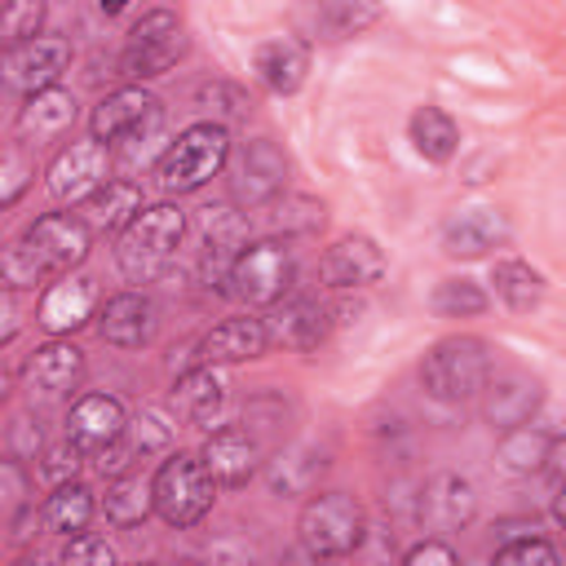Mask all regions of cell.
I'll use <instances>...</instances> for the list:
<instances>
[{
    "label": "cell",
    "instance_id": "1",
    "mask_svg": "<svg viewBox=\"0 0 566 566\" xmlns=\"http://www.w3.org/2000/svg\"><path fill=\"white\" fill-rule=\"evenodd\" d=\"M93 248V230L80 212H44L35 217L18 243L4 248L0 256V274L9 292L35 287V283H53L62 274H71Z\"/></svg>",
    "mask_w": 566,
    "mask_h": 566
},
{
    "label": "cell",
    "instance_id": "2",
    "mask_svg": "<svg viewBox=\"0 0 566 566\" xmlns=\"http://www.w3.org/2000/svg\"><path fill=\"white\" fill-rule=\"evenodd\" d=\"M186 230H190V221H186V212L177 203H150V208H142V217L115 239V265H119V274L128 283H137V287L155 283L159 274H168V265H172Z\"/></svg>",
    "mask_w": 566,
    "mask_h": 566
},
{
    "label": "cell",
    "instance_id": "3",
    "mask_svg": "<svg viewBox=\"0 0 566 566\" xmlns=\"http://www.w3.org/2000/svg\"><path fill=\"white\" fill-rule=\"evenodd\" d=\"M230 164V128L195 119L190 128H181L155 159V181L164 195H190L199 186H208L221 168Z\"/></svg>",
    "mask_w": 566,
    "mask_h": 566
},
{
    "label": "cell",
    "instance_id": "4",
    "mask_svg": "<svg viewBox=\"0 0 566 566\" xmlns=\"http://www.w3.org/2000/svg\"><path fill=\"white\" fill-rule=\"evenodd\" d=\"M491 385V349L482 336H447L420 363V389L438 402H469Z\"/></svg>",
    "mask_w": 566,
    "mask_h": 566
},
{
    "label": "cell",
    "instance_id": "5",
    "mask_svg": "<svg viewBox=\"0 0 566 566\" xmlns=\"http://www.w3.org/2000/svg\"><path fill=\"white\" fill-rule=\"evenodd\" d=\"M186 27L172 9H146L133 27H128V40L115 57V75L128 80V84H142V80H155L164 71H172L181 57H186Z\"/></svg>",
    "mask_w": 566,
    "mask_h": 566
},
{
    "label": "cell",
    "instance_id": "6",
    "mask_svg": "<svg viewBox=\"0 0 566 566\" xmlns=\"http://www.w3.org/2000/svg\"><path fill=\"white\" fill-rule=\"evenodd\" d=\"M150 478H155V513L168 526L186 531V526H195V522L208 517V509L217 500V482H212L203 455L172 451V455L159 460V469Z\"/></svg>",
    "mask_w": 566,
    "mask_h": 566
},
{
    "label": "cell",
    "instance_id": "7",
    "mask_svg": "<svg viewBox=\"0 0 566 566\" xmlns=\"http://www.w3.org/2000/svg\"><path fill=\"white\" fill-rule=\"evenodd\" d=\"M367 535L363 504L345 491H314L296 517V544H305L314 557H349Z\"/></svg>",
    "mask_w": 566,
    "mask_h": 566
},
{
    "label": "cell",
    "instance_id": "8",
    "mask_svg": "<svg viewBox=\"0 0 566 566\" xmlns=\"http://www.w3.org/2000/svg\"><path fill=\"white\" fill-rule=\"evenodd\" d=\"M292 279H296V265L287 243L279 239H252L230 265V292L252 310H274L279 301H287Z\"/></svg>",
    "mask_w": 566,
    "mask_h": 566
},
{
    "label": "cell",
    "instance_id": "9",
    "mask_svg": "<svg viewBox=\"0 0 566 566\" xmlns=\"http://www.w3.org/2000/svg\"><path fill=\"white\" fill-rule=\"evenodd\" d=\"M159 97L150 93V88H142V84H119V88H111L97 106H93V115H88V133H93V142H102V146H128V142H137V137H150L155 128H159Z\"/></svg>",
    "mask_w": 566,
    "mask_h": 566
},
{
    "label": "cell",
    "instance_id": "10",
    "mask_svg": "<svg viewBox=\"0 0 566 566\" xmlns=\"http://www.w3.org/2000/svg\"><path fill=\"white\" fill-rule=\"evenodd\" d=\"M106 181H111V146L93 137L66 142L44 168V186L57 203H88Z\"/></svg>",
    "mask_w": 566,
    "mask_h": 566
},
{
    "label": "cell",
    "instance_id": "11",
    "mask_svg": "<svg viewBox=\"0 0 566 566\" xmlns=\"http://www.w3.org/2000/svg\"><path fill=\"white\" fill-rule=\"evenodd\" d=\"M283 186H287V155L270 142V137H252L239 159H234V172H230V199L248 212L256 208H270L283 199Z\"/></svg>",
    "mask_w": 566,
    "mask_h": 566
},
{
    "label": "cell",
    "instance_id": "12",
    "mask_svg": "<svg viewBox=\"0 0 566 566\" xmlns=\"http://www.w3.org/2000/svg\"><path fill=\"white\" fill-rule=\"evenodd\" d=\"M71 66V40L66 35H35L27 44H13L4 49L0 57V71H4V84L18 88V93H44V88H57V80L66 75Z\"/></svg>",
    "mask_w": 566,
    "mask_h": 566
},
{
    "label": "cell",
    "instance_id": "13",
    "mask_svg": "<svg viewBox=\"0 0 566 566\" xmlns=\"http://www.w3.org/2000/svg\"><path fill=\"white\" fill-rule=\"evenodd\" d=\"M97 310H102L97 279H88V274H62V279H53V283L40 292V301H35V323H40L53 340H62V336L80 332L88 318H97Z\"/></svg>",
    "mask_w": 566,
    "mask_h": 566
},
{
    "label": "cell",
    "instance_id": "14",
    "mask_svg": "<svg viewBox=\"0 0 566 566\" xmlns=\"http://www.w3.org/2000/svg\"><path fill=\"white\" fill-rule=\"evenodd\" d=\"M203 464L217 486H248L265 469V447L248 424H221L203 438Z\"/></svg>",
    "mask_w": 566,
    "mask_h": 566
},
{
    "label": "cell",
    "instance_id": "15",
    "mask_svg": "<svg viewBox=\"0 0 566 566\" xmlns=\"http://www.w3.org/2000/svg\"><path fill=\"white\" fill-rule=\"evenodd\" d=\"M80 380H84V349H75L71 340H44L22 367V389L31 402H62L80 389Z\"/></svg>",
    "mask_w": 566,
    "mask_h": 566
},
{
    "label": "cell",
    "instance_id": "16",
    "mask_svg": "<svg viewBox=\"0 0 566 566\" xmlns=\"http://www.w3.org/2000/svg\"><path fill=\"white\" fill-rule=\"evenodd\" d=\"M128 433V411L119 398L111 394H80L66 411V438L84 451V455H102L111 451L119 438Z\"/></svg>",
    "mask_w": 566,
    "mask_h": 566
},
{
    "label": "cell",
    "instance_id": "17",
    "mask_svg": "<svg viewBox=\"0 0 566 566\" xmlns=\"http://www.w3.org/2000/svg\"><path fill=\"white\" fill-rule=\"evenodd\" d=\"M380 274H385V252H380L376 239H367V234H345V239H336V243L323 252V261H318V279H323V287H332V292L371 287V283H380Z\"/></svg>",
    "mask_w": 566,
    "mask_h": 566
},
{
    "label": "cell",
    "instance_id": "18",
    "mask_svg": "<svg viewBox=\"0 0 566 566\" xmlns=\"http://www.w3.org/2000/svg\"><path fill=\"white\" fill-rule=\"evenodd\" d=\"M155 327H159V310H155V301L142 287L115 292L97 310V332L115 349H142V345H150L155 340Z\"/></svg>",
    "mask_w": 566,
    "mask_h": 566
},
{
    "label": "cell",
    "instance_id": "19",
    "mask_svg": "<svg viewBox=\"0 0 566 566\" xmlns=\"http://www.w3.org/2000/svg\"><path fill=\"white\" fill-rule=\"evenodd\" d=\"M416 517H420V526L442 531V535L464 531L478 517V491H473V482L460 478V473L429 478L420 486V495H416Z\"/></svg>",
    "mask_w": 566,
    "mask_h": 566
},
{
    "label": "cell",
    "instance_id": "20",
    "mask_svg": "<svg viewBox=\"0 0 566 566\" xmlns=\"http://www.w3.org/2000/svg\"><path fill=\"white\" fill-rule=\"evenodd\" d=\"M80 106H75V93L71 88H44V93H31L22 97L18 115H13V137L22 146H49V142H62L75 124Z\"/></svg>",
    "mask_w": 566,
    "mask_h": 566
},
{
    "label": "cell",
    "instance_id": "21",
    "mask_svg": "<svg viewBox=\"0 0 566 566\" xmlns=\"http://www.w3.org/2000/svg\"><path fill=\"white\" fill-rule=\"evenodd\" d=\"M270 349V327L265 318H252V314H234V318H221L203 340H199V363L208 367H234V363H252Z\"/></svg>",
    "mask_w": 566,
    "mask_h": 566
},
{
    "label": "cell",
    "instance_id": "22",
    "mask_svg": "<svg viewBox=\"0 0 566 566\" xmlns=\"http://www.w3.org/2000/svg\"><path fill=\"white\" fill-rule=\"evenodd\" d=\"M265 327H270V340L287 345V349H296V354H310V349H318V345L327 340V332H332V310H327L318 296H287V301L274 305V314H270Z\"/></svg>",
    "mask_w": 566,
    "mask_h": 566
},
{
    "label": "cell",
    "instance_id": "23",
    "mask_svg": "<svg viewBox=\"0 0 566 566\" xmlns=\"http://www.w3.org/2000/svg\"><path fill=\"white\" fill-rule=\"evenodd\" d=\"M504 239H509V221L495 208H469L442 226V252L460 256V261H478V256L504 248Z\"/></svg>",
    "mask_w": 566,
    "mask_h": 566
},
{
    "label": "cell",
    "instance_id": "24",
    "mask_svg": "<svg viewBox=\"0 0 566 566\" xmlns=\"http://www.w3.org/2000/svg\"><path fill=\"white\" fill-rule=\"evenodd\" d=\"M221 402H226V376L208 363H195L172 380V416L186 420V424H199V429L212 433V420H217Z\"/></svg>",
    "mask_w": 566,
    "mask_h": 566
},
{
    "label": "cell",
    "instance_id": "25",
    "mask_svg": "<svg viewBox=\"0 0 566 566\" xmlns=\"http://www.w3.org/2000/svg\"><path fill=\"white\" fill-rule=\"evenodd\" d=\"M252 71H256V80H261L270 93L287 97V93H296V88L305 84V71H310V44L296 40V35H274V40L256 44V53H252Z\"/></svg>",
    "mask_w": 566,
    "mask_h": 566
},
{
    "label": "cell",
    "instance_id": "26",
    "mask_svg": "<svg viewBox=\"0 0 566 566\" xmlns=\"http://www.w3.org/2000/svg\"><path fill=\"white\" fill-rule=\"evenodd\" d=\"M539 398H544L539 380H531V376H500V380H491L486 394H482V416L491 420V429L509 433V429L531 424Z\"/></svg>",
    "mask_w": 566,
    "mask_h": 566
},
{
    "label": "cell",
    "instance_id": "27",
    "mask_svg": "<svg viewBox=\"0 0 566 566\" xmlns=\"http://www.w3.org/2000/svg\"><path fill=\"white\" fill-rule=\"evenodd\" d=\"M142 217V186L128 177H111L88 203H84V221L93 234H124L133 221Z\"/></svg>",
    "mask_w": 566,
    "mask_h": 566
},
{
    "label": "cell",
    "instance_id": "28",
    "mask_svg": "<svg viewBox=\"0 0 566 566\" xmlns=\"http://www.w3.org/2000/svg\"><path fill=\"white\" fill-rule=\"evenodd\" d=\"M150 513H155V478L124 473V478H111V482H106L102 517H106L111 526L133 531V526H142Z\"/></svg>",
    "mask_w": 566,
    "mask_h": 566
},
{
    "label": "cell",
    "instance_id": "29",
    "mask_svg": "<svg viewBox=\"0 0 566 566\" xmlns=\"http://www.w3.org/2000/svg\"><path fill=\"white\" fill-rule=\"evenodd\" d=\"M407 137H411L416 155L429 164H447L460 150V124L442 106H416L407 119Z\"/></svg>",
    "mask_w": 566,
    "mask_h": 566
},
{
    "label": "cell",
    "instance_id": "30",
    "mask_svg": "<svg viewBox=\"0 0 566 566\" xmlns=\"http://www.w3.org/2000/svg\"><path fill=\"white\" fill-rule=\"evenodd\" d=\"M93 513H97L93 491H88L84 482H66V486H53V491H49V500H44V509H40V522H44V531H53V535H62V539H75V535L88 531Z\"/></svg>",
    "mask_w": 566,
    "mask_h": 566
},
{
    "label": "cell",
    "instance_id": "31",
    "mask_svg": "<svg viewBox=\"0 0 566 566\" xmlns=\"http://www.w3.org/2000/svg\"><path fill=\"white\" fill-rule=\"evenodd\" d=\"M491 283H495V296H500L509 310H517V314L535 310V305L544 301V287H548L544 274H539L531 261H522V256H504V261H495Z\"/></svg>",
    "mask_w": 566,
    "mask_h": 566
},
{
    "label": "cell",
    "instance_id": "32",
    "mask_svg": "<svg viewBox=\"0 0 566 566\" xmlns=\"http://www.w3.org/2000/svg\"><path fill=\"white\" fill-rule=\"evenodd\" d=\"M323 455H314L310 447H287L279 451L274 460H265V473H270V491L274 495H314V482L323 473Z\"/></svg>",
    "mask_w": 566,
    "mask_h": 566
},
{
    "label": "cell",
    "instance_id": "33",
    "mask_svg": "<svg viewBox=\"0 0 566 566\" xmlns=\"http://www.w3.org/2000/svg\"><path fill=\"white\" fill-rule=\"evenodd\" d=\"M548 447H553V433H544L539 424H522V429L500 433L495 455L509 473H539L548 464Z\"/></svg>",
    "mask_w": 566,
    "mask_h": 566
},
{
    "label": "cell",
    "instance_id": "34",
    "mask_svg": "<svg viewBox=\"0 0 566 566\" xmlns=\"http://www.w3.org/2000/svg\"><path fill=\"white\" fill-rule=\"evenodd\" d=\"M376 18H380L376 4L332 0V4H318V9L310 13V31H314L318 40H349V35H358L363 27H371Z\"/></svg>",
    "mask_w": 566,
    "mask_h": 566
},
{
    "label": "cell",
    "instance_id": "35",
    "mask_svg": "<svg viewBox=\"0 0 566 566\" xmlns=\"http://www.w3.org/2000/svg\"><path fill=\"white\" fill-rule=\"evenodd\" d=\"M491 305V296L482 292V283H473V279H442L438 287H433V310L442 314V318H473V314H482Z\"/></svg>",
    "mask_w": 566,
    "mask_h": 566
},
{
    "label": "cell",
    "instance_id": "36",
    "mask_svg": "<svg viewBox=\"0 0 566 566\" xmlns=\"http://www.w3.org/2000/svg\"><path fill=\"white\" fill-rule=\"evenodd\" d=\"M195 102L208 111L203 119H208V124H221V128H226L230 119H243V115H248V106H252V102H248V93H243V88H234V84H226V80L203 84V88L195 93Z\"/></svg>",
    "mask_w": 566,
    "mask_h": 566
},
{
    "label": "cell",
    "instance_id": "37",
    "mask_svg": "<svg viewBox=\"0 0 566 566\" xmlns=\"http://www.w3.org/2000/svg\"><path fill=\"white\" fill-rule=\"evenodd\" d=\"M491 566H562V557L544 535H513L495 548Z\"/></svg>",
    "mask_w": 566,
    "mask_h": 566
},
{
    "label": "cell",
    "instance_id": "38",
    "mask_svg": "<svg viewBox=\"0 0 566 566\" xmlns=\"http://www.w3.org/2000/svg\"><path fill=\"white\" fill-rule=\"evenodd\" d=\"M274 208V230L283 234H310L323 226V203L318 199H305V195H283Z\"/></svg>",
    "mask_w": 566,
    "mask_h": 566
},
{
    "label": "cell",
    "instance_id": "39",
    "mask_svg": "<svg viewBox=\"0 0 566 566\" xmlns=\"http://www.w3.org/2000/svg\"><path fill=\"white\" fill-rule=\"evenodd\" d=\"M40 27H44V4H40V0H18V4H9V9L0 13L4 49H13V44H27V40L44 35Z\"/></svg>",
    "mask_w": 566,
    "mask_h": 566
},
{
    "label": "cell",
    "instance_id": "40",
    "mask_svg": "<svg viewBox=\"0 0 566 566\" xmlns=\"http://www.w3.org/2000/svg\"><path fill=\"white\" fill-rule=\"evenodd\" d=\"M80 464H84V451H80L71 438H62V442L44 447V455H40V478H44L49 486H66V482H80Z\"/></svg>",
    "mask_w": 566,
    "mask_h": 566
},
{
    "label": "cell",
    "instance_id": "41",
    "mask_svg": "<svg viewBox=\"0 0 566 566\" xmlns=\"http://www.w3.org/2000/svg\"><path fill=\"white\" fill-rule=\"evenodd\" d=\"M62 566H119V562H115V548H111L102 535L84 531V535L66 539V548H62Z\"/></svg>",
    "mask_w": 566,
    "mask_h": 566
},
{
    "label": "cell",
    "instance_id": "42",
    "mask_svg": "<svg viewBox=\"0 0 566 566\" xmlns=\"http://www.w3.org/2000/svg\"><path fill=\"white\" fill-rule=\"evenodd\" d=\"M0 172H4V177H0V181H4V186H0V203H4V208H13V203L22 199V190L31 186V177H35V164H31L18 146H9V150H4V168H0Z\"/></svg>",
    "mask_w": 566,
    "mask_h": 566
},
{
    "label": "cell",
    "instance_id": "43",
    "mask_svg": "<svg viewBox=\"0 0 566 566\" xmlns=\"http://www.w3.org/2000/svg\"><path fill=\"white\" fill-rule=\"evenodd\" d=\"M40 460L44 455V433H40V420L31 416H13L9 420V460Z\"/></svg>",
    "mask_w": 566,
    "mask_h": 566
},
{
    "label": "cell",
    "instance_id": "44",
    "mask_svg": "<svg viewBox=\"0 0 566 566\" xmlns=\"http://www.w3.org/2000/svg\"><path fill=\"white\" fill-rule=\"evenodd\" d=\"M398 566H460V557H455V548L447 539H420V544H411L402 553Z\"/></svg>",
    "mask_w": 566,
    "mask_h": 566
},
{
    "label": "cell",
    "instance_id": "45",
    "mask_svg": "<svg viewBox=\"0 0 566 566\" xmlns=\"http://www.w3.org/2000/svg\"><path fill=\"white\" fill-rule=\"evenodd\" d=\"M208 566H256V553L252 548H239V544H217Z\"/></svg>",
    "mask_w": 566,
    "mask_h": 566
},
{
    "label": "cell",
    "instance_id": "46",
    "mask_svg": "<svg viewBox=\"0 0 566 566\" xmlns=\"http://www.w3.org/2000/svg\"><path fill=\"white\" fill-rule=\"evenodd\" d=\"M557 482H566V433L562 438H553V447H548V464H544Z\"/></svg>",
    "mask_w": 566,
    "mask_h": 566
},
{
    "label": "cell",
    "instance_id": "47",
    "mask_svg": "<svg viewBox=\"0 0 566 566\" xmlns=\"http://www.w3.org/2000/svg\"><path fill=\"white\" fill-rule=\"evenodd\" d=\"M318 562H323V557H314L305 544H296V548H287V553H283V562H279V566H318Z\"/></svg>",
    "mask_w": 566,
    "mask_h": 566
},
{
    "label": "cell",
    "instance_id": "48",
    "mask_svg": "<svg viewBox=\"0 0 566 566\" xmlns=\"http://www.w3.org/2000/svg\"><path fill=\"white\" fill-rule=\"evenodd\" d=\"M553 522L557 526H566V482L557 486V495H553Z\"/></svg>",
    "mask_w": 566,
    "mask_h": 566
},
{
    "label": "cell",
    "instance_id": "49",
    "mask_svg": "<svg viewBox=\"0 0 566 566\" xmlns=\"http://www.w3.org/2000/svg\"><path fill=\"white\" fill-rule=\"evenodd\" d=\"M13 566H49V562H44V557H40V553H22V557H18V562H13Z\"/></svg>",
    "mask_w": 566,
    "mask_h": 566
},
{
    "label": "cell",
    "instance_id": "50",
    "mask_svg": "<svg viewBox=\"0 0 566 566\" xmlns=\"http://www.w3.org/2000/svg\"><path fill=\"white\" fill-rule=\"evenodd\" d=\"M142 566H155V562H142Z\"/></svg>",
    "mask_w": 566,
    "mask_h": 566
}]
</instances>
